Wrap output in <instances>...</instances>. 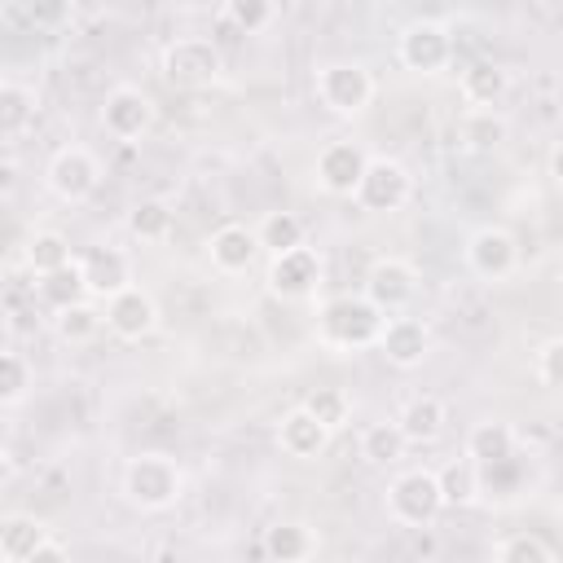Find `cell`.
Segmentation results:
<instances>
[{
  "label": "cell",
  "mask_w": 563,
  "mask_h": 563,
  "mask_svg": "<svg viewBox=\"0 0 563 563\" xmlns=\"http://www.w3.org/2000/svg\"><path fill=\"white\" fill-rule=\"evenodd\" d=\"M383 317L365 295H334L321 303L317 312V339L334 352H356V347H374Z\"/></svg>",
  "instance_id": "obj_1"
},
{
  "label": "cell",
  "mask_w": 563,
  "mask_h": 563,
  "mask_svg": "<svg viewBox=\"0 0 563 563\" xmlns=\"http://www.w3.org/2000/svg\"><path fill=\"white\" fill-rule=\"evenodd\" d=\"M180 488H185V475L167 453H136L123 466V497L136 510H150V515L172 510L180 501Z\"/></svg>",
  "instance_id": "obj_2"
},
{
  "label": "cell",
  "mask_w": 563,
  "mask_h": 563,
  "mask_svg": "<svg viewBox=\"0 0 563 563\" xmlns=\"http://www.w3.org/2000/svg\"><path fill=\"white\" fill-rule=\"evenodd\" d=\"M444 510V497H440V484H435V471L427 466H413V471H400L391 484H387V519L400 523V528H431Z\"/></svg>",
  "instance_id": "obj_3"
},
{
  "label": "cell",
  "mask_w": 563,
  "mask_h": 563,
  "mask_svg": "<svg viewBox=\"0 0 563 563\" xmlns=\"http://www.w3.org/2000/svg\"><path fill=\"white\" fill-rule=\"evenodd\" d=\"M158 70L172 88H207L220 79L224 70V53L216 40H202V35H185V40H172L158 57Z\"/></svg>",
  "instance_id": "obj_4"
},
{
  "label": "cell",
  "mask_w": 563,
  "mask_h": 563,
  "mask_svg": "<svg viewBox=\"0 0 563 563\" xmlns=\"http://www.w3.org/2000/svg\"><path fill=\"white\" fill-rule=\"evenodd\" d=\"M352 198L369 216H391L413 198V176L396 158H365V172H361Z\"/></svg>",
  "instance_id": "obj_5"
},
{
  "label": "cell",
  "mask_w": 563,
  "mask_h": 563,
  "mask_svg": "<svg viewBox=\"0 0 563 563\" xmlns=\"http://www.w3.org/2000/svg\"><path fill=\"white\" fill-rule=\"evenodd\" d=\"M317 101L343 119L365 114L374 101V75L361 62H325L317 70Z\"/></svg>",
  "instance_id": "obj_6"
},
{
  "label": "cell",
  "mask_w": 563,
  "mask_h": 563,
  "mask_svg": "<svg viewBox=\"0 0 563 563\" xmlns=\"http://www.w3.org/2000/svg\"><path fill=\"white\" fill-rule=\"evenodd\" d=\"M44 180H48V189H53L62 202L75 207V202H88V198L97 194V185H101V163H97V154L84 150V145H62V150L48 158Z\"/></svg>",
  "instance_id": "obj_7"
},
{
  "label": "cell",
  "mask_w": 563,
  "mask_h": 563,
  "mask_svg": "<svg viewBox=\"0 0 563 563\" xmlns=\"http://www.w3.org/2000/svg\"><path fill=\"white\" fill-rule=\"evenodd\" d=\"M396 53H400V66H405V70H413V75H435V70H444V66L453 62V35H449L444 22L418 18V22H409V26L400 31Z\"/></svg>",
  "instance_id": "obj_8"
},
{
  "label": "cell",
  "mask_w": 563,
  "mask_h": 563,
  "mask_svg": "<svg viewBox=\"0 0 563 563\" xmlns=\"http://www.w3.org/2000/svg\"><path fill=\"white\" fill-rule=\"evenodd\" d=\"M264 282H268V295L286 299V303H299V299H308V295L317 290V282H321V255H317L312 246H303V242L290 246V251H277V255H268Z\"/></svg>",
  "instance_id": "obj_9"
},
{
  "label": "cell",
  "mask_w": 563,
  "mask_h": 563,
  "mask_svg": "<svg viewBox=\"0 0 563 563\" xmlns=\"http://www.w3.org/2000/svg\"><path fill=\"white\" fill-rule=\"evenodd\" d=\"M418 295V268L400 255H383L369 264L365 273V299L378 308V312H405Z\"/></svg>",
  "instance_id": "obj_10"
},
{
  "label": "cell",
  "mask_w": 563,
  "mask_h": 563,
  "mask_svg": "<svg viewBox=\"0 0 563 563\" xmlns=\"http://www.w3.org/2000/svg\"><path fill=\"white\" fill-rule=\"evenodd\" d=\"M101 312H106V330H110L114 339H123V343H136V339H145V334L158 325V303H154V295L141 290L136 282L123 286V290H114V295L101 303Z\"/></svg>",
  "instance_id": "obj_11"
},
{
  "label": "cell",
  "mask_w": 563,
  "mask_h": 563,
  "mask_svg": "<svg viewBox=\"0 0 563 563\" xmlns=\"http://www.w3.org/2000/svg\"><path fill=\"white\" fill-rule=\"evenodd\" d=\"M466 268L484 282H506L519 268V242L506 229L484 224L466 238Z\"/></svg>",
  "instance_id": "obj_12"
},
{
  "label": "cell",
  "mask_w": 563,
  "mask_h": 563,
  "mask_svg": "<svg viewBox=\"0 0 563 563\" xmlns=\"http://www.w3.org/2000/svg\"><path fill=\"white\" fill-rule=\"evenodd\" d=\"M101 123L114 141H141L150 128H154V101L132 88V84H119L106 92V106H101Z\"/></svg>",
  "instance_id": "obj_13"
},
{
  "label": "cell",
  "mask_w": 563,
  "mask_h": 563,
  "mask_svg": "<svg viewBox=\"0 0 563 563\" xmlns=\"http://www.w3.org/2000/svg\"><path fill=\"white\" fill-rule=\"evenodd\" d=\"M374 347L387 356V365L413 369V365H422L427 352H431V330H427L418 317L387 312V317H383V330H378V339H374Z\"/></svg>",
  "instance_id": "obj_14"
},
{
  "label": "cell",
  "mask_w": 563,
  "mask_h": 563,
  "mask_svg": "<svg viewBox=\"0 0 563 563\" xmlns=\"http://www.w3.org/2000/svg\"><path fill=\"white\" fill-rule=\"evenodd\" d=\"M75 264H79L84 286H88L92 299H110L114 290L132 286V260H128V251H119V246H110V242L88 246Z\"/></svg>",
  "instance_id": "obj_15"
},
{
  "label": "cell",
  "mask_w": 563,
  "mask_h": 563,
  "mask_svg": "<svg viewBox=\"0 0 563 563\" xmlns=\"http://www.w3.org/2000/svg\"><path fill=\"white\" fill-rule=\"evenodd\" d=\"M365 158H369V154H365L356 141H330V145L317 154L312 176H317V185H321L325 194L352 198V189H356V180H361V172H365Z\"/></svg>",
  "instance_id": "obj_16"
},
{
  "label": "cell",
  "mask_w": 563,
  "mask_h": 563,
  "mask_svg": "<svg viewBox=\"0 0 563 563\" xmlns=\"http://www.w3.org/2000/svg\"><path fill=\"white\" fill-rule=\"evenodd\" d=\"M330 427L325 422H317L303 405H295L290 413H282V422H277V444H282V453L286 457H299V462H308V457H317L325 444H330Z\"/></svg>",
  "instance_id": "obj_17"
},
{
  "label": "cell",
  "mask_w": 563,
  "mask_h": 563,
  "mask_svg": "<svg viewBox=\"0 0 563 563\" xmlns=\"http://www.w3.org/2000/svg\"><path fill=\"white\" fill-rule=\"evenodd\" d=\"M457 92H462V101L471 106V110H493V106H501L506 101V92H510V70L501 66V62H471L466 70H462V79H457Z\"/></svg>",
  "instance_id": "obj_18"
},
{
  "label": "cell",
  "mask_w": 563,
  "mask_h": 563,
  "mask_svg": "<svg viewBox=\"0 0 563 563\" xmlns=\"http://www.w3.org/2000/svg\"><path fill=\"white\" fill-rule=\"evenodd\" d=\"M207 255L220 273H246L260 255V242H255V229L246 224H220L211 238H207Z\"/></svg>",
  "instance_id": "obj_19"
},
{
  "label": "cell",
  "mask_w": 563,
  "mask_h": 563,
  "mask_svg": "<svg viewBox=\"0 0 563 563\" xmlns=\"http://www.w3.org/2000/svg\"><path fill=\"white\" fill-rule=\"evenodd\" d=\"M48 541V528L35 515H4L0 519V559L9 563H35L40 545Z\"/></svg>",
  "instance_id": "obj_20"
},
{
  "label": "cell",
  "mask_w": 563,
  "mask_h": 563,
  "mask_svg": "<svg viewBox=\"0 0 563 563\" xmlns=\"http://www.w3.org/2000/svg\"><path fill=\"white\" fill-rule=\"evenodd\" d=\"M396 427H400V435L409 440V444H431V440H440V431H444V400L440 396H409L405 400V409H400V418H396Z\"/></svg>",
  "instance_id": "obj_21"
},
{
  "label": "cell",
  "mask_w": 563,
  "mask_h": 563,
  "mask_svg": "<svg viewBox=\"0 0 563 563\" xmlns=\"http://www.w3.org/2000/svg\"><path fill=\"white\" fill-rule=\"evenodd\" d=\"M510 453H519V431H515L510 422L488 418V422H475V427L466 431V457H471L475 466H488V462L510 457Z\"/></svg>",
  "instance_id": "obj_22"
},
{
  "label": "cell",
  "mask_w": 563,
  "mask_h": 563,
  "mask_svg": "<svg viewBox=\"0 0 563 563\" xmlns=\"http://www.w3.org/2000/svg\"><path fill=\"white\" fill-rule=\"evenodd\" d=\"M35 110H40V101H35V92L26 84L0 79V141L26 136L31 123H35Z\"/></svg>",
  "instance_id": "obj_23"
},
{
  "label": "cell",
  "mask_w": 563,
  "mask_h": 563,
  "mask_svg": "<svg viewBox=\"0 0 563 563\" xmlns=\"http://www.w3.org/2000/svg\"><path fill=\"white\" fill-rule=\"evenodd\" d=\"M101 325H106V312L92 303V295H88V299H79V303H66V308H57V312H53V330H57V339H62V343H70V347L92 343V339L101 334Z\"/></svg>",
  "instance_id": "obj_24"
},
{
  "label": "cell",
  "mask_w": 563,
  "mask_h": 563,
  "mask_svg": "<svg viewBox=\"0 0 563 563\" xmlns=\"http://www.w3.org/2000/svg\"><path fill=\"white\" fill-rule=\"evenodd\" d=\"M435 484H440L444 506H471V501H479V466L466 453L453 457V462H444L435 471Z\"/></svg>",
  "instance_id": "obj_25"
},
{
  "label": "cell",
  "mask_w": 563,
  "mask_h": 563,
  "mask_svg": "<svg viewBox=\"0 0 563 563\" xmlns=\"http://www.w3.org/2000/svg\"><path fill=\"white\" fill-rule=\"evenodd\" d=\"M35 290H40V299H44L53 312H57V308H66V303L88 299V286H84V273H79V264H75V260H70V264H62V268H53V273H40Z\"/></svg>",
  "instance_id": "obj_26"
},
{
  "label": "cell",
  "mask_w": 563,
  "mask_h": 563,
  "mask_svg": "<svg viewBox=\"0 0 563 563\" xmlns=\"http://www.w3.org/2000/svg\"><path fill=\"white\" fill-rule=\"evenodd\" d=\"M317 550V537L303 528V523H273L268 532H264V554L273 559V563H299V559H308Z\"/></svg>",
  "instance_id": "obj_27"
},
{
  "label": "cell",
  "mask_w": 563,
  "mask_h": 563,
  "mask_svg": "<svg viewBox=\"0 0 563 563\" xmlns=\"http://www.w3.org/2000/svg\"><path fill=\"white\" fill-rule=\"evenodd\" d=\"M26 268L40 277V273H53V268H62V264H70L75 255H70V242H66V233H57V229H35L31 238H26Z\"/></svg>",
  "instance_id": "obj_28"
},
{
  "label": "cell",
  "mask_w": 563,
  "mask_h": 563,
  "mask_svg": "<svg viewBox=\"0 0 563 563\" xmlns=\"http://www.w3.org/2000/svg\"><path fill=\"white\" fill-rule=\"evenodd\" d=\"M405 435H400V427L396 422H369L365 431H361V457L369 462V466H396L400 457H405Z\"/></svg>",
  "instance_id": "obj_29"
},
{
  "label": "cell",
  "mask_w": 563,
  "mask_h": 563,
  "mask_svg": "<svg viewBox=\"0 0 563 563\" xmlns=\"http://www.w3.org/2000/svg\"><path fill=\"white\" fill-rule=\"evenodd\" d=\"M172 207L163 202V198H141V202H132V211H128V233L136 238V242H163L167 233H172Z\"/></svg>",
  "instance_id": "obj_30"
},
{
  "label": "cell",
  "mask_w": 563,
  "mask_h": 563,
  "mask_svg": "<svg viewBox=\"0 0 563 563\" xmlns=\"http://www.w3.org/2000/svg\"><path fill=\"white\" fill-rule=\"evenodd\" d=\"M303 233H308V229H303V220H299L295 211H268V216L255 224V242H260V251H268V255L299 246Z\"/></svg>",
  "instance_id": "obj_31"
},
{
  "label": "cell",
  "mask_w": 563,
  "mask_h": 563,
  "mask_svg": "<svg viewBox=\"0 0 563 563\" xmlns=\"http://www.w3.org/2000/svg\"><path fill=\"white\" fill-rule=\"evenodd\" d=\"M523 484H528V466H523L519 453L479 466V497H484V493H488V497H515V493H523Z\"/></svg>",
  "instance_id": "obj_32"
},
{
  "label": "cell",
  "mask_w": 563,
  "mask_h": 563,
  "mask_svg": "<svg viewBox=\"0 0 563 563\" xmlns=\"http://www.w3.org/2000/svg\"><path fill=\"white\" fill-rule=\"evenodd\" d=\"M493 559L497 563H554L559 550L537 532H510V537L493 541Z\"/></svg>",
  "instance_id": "obj_33"
},
{
  "label": "cell",
  "mask_w": 563,
  "mask_h": 563,
  "mask_svg": "<svg viewBox=\"0 0 563 563\" xmlns=\"http://www.w3.org/2000/svg\"><path fill=\"white\" fill-rule=\"evenodd\" d=\"M506 132H510V123L497 114V106L493 110H471L466 123H462V141L471 150H497L506 141Z\"/></svg>",
  "instance_id": "obj_34"
},
{
  "label": "cell",
  "mask_w": 563,
  "mask_h": 563,
  "mask_svg": "<svg viewBox=\"0 0 563 563\" xmlns=\"http://www.w3.org/2000/svg\"><path fill=\"white\" fill-rule=\"evenodd\" d=\"M303 409H308L317 422H325L330 431H339V427L352 418V396H347L343 387H317V391H308Z\"/></svg>",
  "instance_id": "obj_35"
},
{
  "label": "cell",
  "mask_w": 563,
  "mask_h": 563,
  "mask_svg": "<svg viewBox=\"0 0 563 563\" xmlns=\"http://www.w3.org/2000/svg\"><path fill=\"white\" fill-rule=\"evenodd\" d=\"M277 13V0H224V18L242 31V35H255L273 22Z\"/></svg>",
  "instance_id": "obj_36"
},
{
  "label": "cell",
  "mask_w": 563,
  "mask_h": 563,
  "mask_svg": "<svg viewBox=\"0 0 563 563\" xmlns=\"http://www.w3.org/2000/svg\"><path fill=\"white\" fill-rule=\"evenodd\" d=\"M31 387V365L18 356V352H0V409L4 405H18Z\"/></svg>",
  "instance_id": "obj_37"
},
{
  "label": "cell",
  "mask_w": 563,
  "mask_h": 563,
  "mask_svg": "<svg viewBox=\"0 0 563 563\" xmlns=\"http://www.w3.org/2000/svg\"><path fill=\"white\" fill-rule=\"evenodd\" d=\"M532 369H537L541 387L554 391V387L563 383V339H545L541 352H537V361H532Z\"/></svg>",
  "instance_id": "obj_38"
},
{
  "label": "cell",
  "mask_w": 563,
  "mask_h": 563,
  "mask_svg": "<svg viewBox=\"0 0 563 563\" xmlns=\"http://www.w3.org/2000/svg\"><path fill=\"white\" fill-rule=\"evenodd\" d=\"M40 559H66V545H62V541H53V537H48V541H44V545H40V554H35V563H40Z\"/></svg>",
  "instance_id": "obj_39"
},
{
  "label": "cell",
  "mask_w": 563,
  "mask_h": 563,
  "mask_svg": "<svg viewBox=\"0 0 563 563\" xmlns=\"http://www.w3.org/2000/svg\"><path fill=\"white\" fill-rule=\"evenodd\" d=\"M13 479V457H9V444H0V488Z\"/></svg>",
  "instance_id": "obj_40"
},
{
  "label": "cell",
  "mask_w": 563,
  "mask_h": 563,
  "mask_svg": "<svg viewBox=\"0 0 563 563\" xmlns=\"http://www.w3.org/2000/svg\"><path fill=\"white\" fill-rule=\"evenodd\" d=\"M550 180H559V145L550 150Z\"/></svg>",
  "instance_id": "obj_41"
},
{
  "label": "cell",
  "mask_w": 563,
  "mask_h": 563,
  "mask_svg": "<svg viewBox=\"0 0 563 563\" xmlns=\"http://www.w3.org/2000/svg\"><path fill=\"white\" fill-rule=\"evenodd\" d=\"M9 431H13V427H9V418H4V409H0V444H9Z\"/></svg>",
  "instance_id": "obj_42"
},
{
  "label": "cell",
  "mask_w": 563,
  "mask_h": 563,
  "mask_svg": "<svg viewBox=\"0 0 563 563\" xmlns=\"http://www.w3.org/2000/svg\"><path fill=\"white\" fill-rule=\"evenodd\" d=\"M172 4H194V0H172Z\"/></svg>",
  "instance_id": "obj_43"
}]
</instances>
